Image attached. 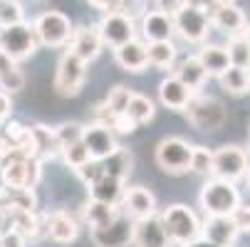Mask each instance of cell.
<instances>
[{"instance_id":"1","label":"cell","mask_w":250,"mask_h":247,"mask_svg":"<svg viewBox=\"0 0 250 247\" xmlns=\"http://www.w3.org/2000/svg\"><path fill=\"white\" fill-rule=\"evenodd\" d=\"M166 232H168V240L178 247H186L196 240H201V230H203V220L198 218V213L186 205V203H173L168 208H164L159 213Z\"/></svg>"},{"instance_id":"2","label":"cell","mask_w":250,"mask_h":247,"mask_svg":"<svg viewBox=\"0 0 250 247\" xmlns=\"http://www.w3.org/2000/svg\"><path fill=\"white\" fill-rule=\"evenodd\" d=\"M240 203H243V195L238 186L218 181V178H206L198 193V205L203 208L206 218H230Z\"/></svg>"},{"instance_id":"3","label":"cell","mask_w":250,"mask_h":247,"mask_svg":"<svg viewBox=\"0 0 250 247\" xmlns=\"http://www.w3.org/2000/svg\"><path fill=\"white\" fill-rule=\"evenodd\" d=\"M42 178V161L10 153L0 161V181L10 190H35Z\"/></svg>"},{"instance_id":"4","label":"cell","mask_w":250,"mask_h":247,"mask_svg":"<svg viewBox=\"0 0 250 247\" xmlns=\"http://www.w3.org/2000/svg\"><path fill=\"white\" fill-rule=\"evenodd\" d=\"M184 114H186L188 124L201 133H216L228 121L226 104L218 96H210V94H193V99Z\"/></svg>"},{"instance_id":"5","label":"cell","mask_w":250,"mask_h":247,"mask_svg":"<svg viewBox=\"0 0 250 247\" xmlns=\"http://www.w3.org/2000/svg\"><path fill=\"white\" fill-rule=\"evenodd\" d=\"M171 20H173V35H178L188 45H206L208 32L213 30L206 8L198 3H184L181 10Z\"/></svg>"},{"instance_id":"6","label":"cell","mask_w":250,"mask_h":247,"mask_svg":"<svg viewBox=\"0 0 250 247\" xmlns=\"http://www.w3.org/2000/svg\"><path fill=\"white\" fill-rule=\"evenodd\" d=\"M35 27V35H38V42L42 47H50V50H57V47H64L72 40V32H75V25L64 13L60 10H45L35 18L32 22Z\"/></svg>"},{"instance_id":"7","label":"cell","mask_w":250,"mask_h":247,"mask_svg":"<svg viewBox=\"0 0 250 247\" xmlns=\"http://www.w3.org/2000/svg\"><path fill=\"white\" fill-rule=\"evenodd\" d=\"M250 171V158L248 151L238 144H223L221 149L213 151V173L210 178H218L226 183H238L243 181Z\"/></svg>"},{"instance_id":"8","label":"cell","mask_w":250,"mask_h":247,"mask_svg":"<svg viewBox=\"0 0 250 247\" xmlns=\"http://www.w3.org/2000/svg\"><path fill=\"white\" fill-rule=\"evenodd\" d=\"M191 153H193V144H188L181 136H168L164 141H159L156 146V166L168 173V175H184L191 171Z\"/></svg>"},{"instance_id":"9","label":"cell","mask_w":250,"mask_h":247,"mask_svg":"<svg viewBox=\"0 0 250 247\" xmlns=\"http://www.w3.org/2000/svg\"><path fill=\"white\" fill-rule=\"evenodd\" d=\"M40 42H38V35H35L32 22H18L13 27L0 30V52H5L13 62L27 59L38 52Z\"/></svg>"},{"instance_id":"10","label":"cell","mask_w":250,"mask_h":247,"mask_svg":"<svg viewBox=\"0 0 250 247\" xmlns=\"http://www.w3.org/2000/svg\"><path fill=\"white\" fill-rule=\"evenodd\" d=\"M203 8L208 13L210 27H216L223 35H228V40L230 38H238V35H243L248 30L245 10L238 3H230V0H218V3H208Z\"/></svg>"},{"instance_id":"11","label":"cell","mask_w":250,"mask_h":247,"mask_svg":"<svg viewBox=\"0 0 250 247\" xmlns=\"http://www.w3.org/2000/svg\"><path fill=\"white\" fill-rule=\"evenodd\" d=\"M87 79V64L75 57L69 50L62 52L57 62V75H55V89L60 96H77L82 92V84Z\"/></svg>"},{"instance_id":"12","label":"cell","mask_w":250,"mask_h":247,"mask_svg":"<svg viewBox=\"0 0 250 247\" xmlns=\"http://www.w3.org/2000/svg\"><path fill=\"white\" fill-rule=\"evenodd\" d=\"M97 30H99V35H102V42H104L106 47H112V50H119V47L134 42V40H136V32H139L136 20H131V18L122 15V13L104 15V18L99 20Z\"/></svg>"},{"instance_id":"13","label":"cell","mask_w":250,"mask_h":247,"mask_svg":"<svg viewBox=\"0 0 250 247\" xmlns=\"http://www.w3.org/2000/svg\"><path fill=\"white\" fill-rule=\"evenodd\" d=\"M134 228H136V223L129 215L119 213V218L112 225H106L102 230H89V235H92L94 247H131V242H134Z\"/></svg>"},{"instance_id":"14","label":"cell","mask_w":250,"mask_h":247,"mask_svg":"<svg viewBox=\"0 0 250 247\" xmlns=\"http://www.w3.org/2000/svg\"><path fill=\"white\" fill-rule=\"evenodd\" d=\"M82 144H84V149H87L92 161H104V158H109L119 149L117 133L109 131V129H104V126H99V124H87L84 126Z\"/></svg>"},{"instance_id":"15","label":"cell","mask_w":250,"mask_h":247,"mask_svg":"<svg viewBox=\"0 0 250 247\" xmlns=\"http://www.w3.org/2000/svg\"><path fill=\"white\" fill-rule=\"evenodd\" d=\"M122 213L129 215L134 223L144 220V218H151L159 213L156 208V195L151 193V188H144V186H134V188H126L124 193V200H122Z\"/></svg>"},{"instance_id":"16","label":"cell","mask_w":250,"mask_h":247,"mask_svg":"<svg viewBox=\"0 0 250 247\" xmlns=\"http://www.w3.org/2000/svg\"><path fill=\"white\" fill-rule=\"evenodd\" d=\"M104 42H102V35L97 30V25H80L72 32V40H69V52L75 57H80L84 64L94 62L102 52Z\"/></svg>"},{"instance_id":"17","label":"cell","mask_w":250,"mask_h":247,"mask_svg":"<svg viewBox=\"0 0 250 247\" xmlns=\"http://www.w3.org/2000/svg\"><path fill=\"white\" fill-rule=\"evenodd\" d=\"M45 232L57 245H69L80 237V223L69 210H55L45 218Z\"/></svg>"},{"instance_id":"18","label":"cell","mask_w":250,"mask_h":247,"mask_svg":"<svg viewBox=\"0 0 250 247\" xmlns=\"http://www.w3.org/2000/svg\"><path fill=\"white\" fill-rule=\"evenodd\" d=\"M139 30L144 35V42H171L173 40V20L161 10H146L139 20Z\"/></svg>"},{"instance_id":"19","label":"cell","mask_w":250,"mask_h":247,"mask_svg":"<svg viewBox=\"0 0 250 247\" xmlns=\"http://www.w3.org/2000/svg\"><path fill=\"white\" fill-rule=\"evenodd\" d=\"M131 247H173V242L168 240V232H166L159 213L136 223Z\"/></svg>"},{"instance_id":"20","label":"cell","mask_w":250,"mask_h":247,"mask_svg":"<svg viewBox=\"0 0 250 247\" xmlns=\"http://www.w3.org/2000/svg\"><path fill=\"white\" fill-rule=\"evenodd\" d=\"M114 59L124 72L141 75L149 69V55H146V42L144 40H134L119 50H114Z\"/></svg>"},{"instance_id":"21","label":"cell","mask_w":250,"mask_h":247,"mask_svg":"<svg viewBox=\"0 0 250 247\" xmlns=\"http://www.w3.org/2000/svg\"><path fill=\"white\" fill-rule=\"evenodd\" d=\"M193 99V92L188 87H184L173 75H168L166 79H161L159 84V101L171 112H186V107Z\"/></svg>"},{"instance_id":"22","label":"cell","mask_w":250,"mask_h":247,"mask_svg":"<svg viewBox=\"0 0 250 247\" xmlns=\"http://www.w3.org/2000/svg\"><path fill=\"white\" fill-rule=\"evenodd\" d=\"M238 230L233 225L230 218H206L203 220V230H201V237L216 247H233L235 240H238Z\"/></svg>"},{"instance_id":"23","label":"cell","mask_w":250,"mask_h":247,"mask_svg":"<svg viewBox=\"0 0 250 247\" xmlns=\"http://www.w3.org/2000/svg\"><path fill=\"white\" fill-rule=\"evenodd\" d=\"M87 190H89V200L119 208L122 200H124V193H126V183L119 181V178H112V175H102V178L97 183H92Z\"/></svg>"},{"instance_id":"24","label":"cell","mask_w":250,"mask_h":247,"mask_svg":"<svg viewBox=\"0 0 250 247\" xmlns=\"http://www.w3.org/2000/svg\"><path fill=\"white\" fill-rule=\"evenodd\" d=\"M173 77L181 82L184 87H188L193 94H201V89H203V84H206V79H208L206 69H203V64L198 62L196 55L184 57L181 62H178V64L173 67Z\"/></svg>"},{"instance_id":"25","label":"cell","mask_w":250,"mask_h":247,"mask_svg":"<svg viewBox=\"0 0 250 247\" xmlns=\"http://www.w3.org/2000/svg\"><path fill=\"white\" fill-rule=\"evenodd\" d=\"M119 213H122L119 208L104 205V203H97V200H87L82 205V220L89 230H102L106 225H112L119 218Z\"/></svg>"},{"instance_id":"26","label":"cell","mask_w":250,"mask_h":247,"mask_svg":"<svg viewBox=\"0 0 250 247\" xmlns=\"http://www.w3.org/2000/svg\"><path fill=\"white\" fill-rule=\"evenodd\" d=\"M196 57L203 64L208 77H221L223 72H228V69H230V59H228V52H226L223 45H208L206 42V45H201V50H198Z\"/></svg>"},{"instance_id":"27","label":"cell","mask_w":250,"mask_h":247,"mask_svg":"<svg viewBox=\"0 0 250 247\" xmlns=\"http://www.w3.org/2000/svg\"><path fill=\"white\" fill-rule=\"evenodd\" d=\"M25 89V75L18 62H13L5 52H0V92L13 96L15 92Z\"/></svg>"},{"instance_id":"28","label":"cell","mask_w":250,"mask_h":247,"mask_svg":"<svg viewBox=\"0 0 250 247\" xmlns=\"http://www.w3.org/2000/svg\"><path fill=\"white\" fill-rule=\"evenodd\" d=\"M32 131V138H35V153L38 158H52L60 153V141H57V133L52 126H45V124H32L30 126Z\"/></svg>"},{"instance_id":"29","label":"cell","mask_w":250,"mask_h":247,"mask_svg":"<svg viewBox=\"0 0 250 247\" xmlns=\"http://www.w3.org/2000/svg\"><path fill=\"white\" fill-rule=\"evenodd\" d=\"M102 166H104V175H112V178H119L126 183V178L131 175V168H134V153L119 146L109 158L102 161Z\"/></svg>"},{"instance_id":"30","label":"cell","mask_w":250,"mask_h":247,"mask_svg":"<svg viewBox=\"0 0 250 247\" xmlns=\"http://www.w3.org/2000/svg\"><path fill=\"white\" fill-rule=\"evenodd\" d=\"M146 55H149V67L168 72V69L176 67L178 47H176L173 40L171 42H154V45H146Z\"/></svg>"},{"instance_id":"31","label":"cell","mask_w":250,"mask_h":247,"mask_svg":"<svg viewBox=\"0 0 250 247\" xmlns=\"http://www.w3.org/2000/svg\"><path fill=\"white\" fill-rule=\"evenodd\" d=\"M8 220H10V228L18 230L25 240H35L45 232V223L40 220L38 210H35V213H15Z\"/></svg>"},{"instance_id":"32","label":"cell","mask_w":250,"mask_h":247,"mask_svg":"<svg viewBox=\"0 0 250 247\" xmlns=\"http://www.w3.org/2000/svg\"><path fill=\"white\" fill-rule=\"evenodd\" d=\"M223 92H228L230 96H245L250 92V72L248 69H238V67H230L228 72H223L218 77Z\"/></svg>"},{"instance_id":"33","label":"cell","mask_w":250,"mask_h":247,"mask_svg":"<svg viewBox=\"0 0 250 247\" xmlns=\"http://www.w3.org/2000/svg\"><path fill=\"white\" fill-rule=\"evenodd\" d=\"M154 114H156L154 99L146 96V94H136V92H134V96H131V101H129V109H126V116H129L136 126H141V124H149V121L154 119Z\"/></svg>"},{"instance_id":"34","label":"cell","mask_w":250,"mask_h":247,"mask_svg":"<svg viewBox=\"0 0 250 247\" xmlns=\"http://www.w3.org/2000/svg\"><path fill=\"white\" fill-rule=\"evenodd\" d=\"M226 52H228L230 67L248 69V72H250V45H248V40H245V32L238 35V38H230V40H228Z\"/></svg>"},{"instance_id":"35","label":"cell","mask_w":250,"mask_h":247,"mask_svg":"<svg viewBox=\"0 0 250 247\" xmlns=\"http://www.w3.org/2000/svg\"><path fill=\"white\" fill-rule=\"evenodd\" d=\"M131 96H134V92H131L129 87L117 84V87H112V89H109V94H106V99H104V107L109 109L112 114L122 116V114H126V109H129V101H131Z\"/></svg>"},{"instance_id":"36","label":"cell","mask_w":250,"mask_h":247,"mask_svg":"<svg viewBox=\"0 0 250 247\" xmlns=\"http://www.w3.org/2000/svg\"><path fill=\"white\" fill-rule=\"evenodd\" d=\"M55 133H57V141H60V151H62V149H67V146L82 144L84 124H80V121H64V124L55 126Z\"/></svg>"},{"instance_id":"37","label":"cell","mask_w":250,"mask_h":247,"mask_svg":"<svg viewBox=\"0 0 250 247\" xmlns=\"http://www.w3.org/2000/svg\"><path fill=\"white\" fill-rule=\"evenodd\" d=\"M25 22V8L18 0H0V30Z\"/></svg>"},{"instance_id":"38","label":"cell","mask_w":250,"mask_h":247,"mask_svg":"<svg viewBox=\"0 0 250 247\" xmlns=\"http://www.w3.org/2000/svg\"><path fill=\"white\" fill-rule=\"evenodd\" d=\"M191 173H198V175H203V178H210V173H213V149H208V146H193Z\"/></svg>"},{"instance_id":"39","label":"cell","mask_w":250,"mask_h":247,"mask_svg":"<svg viewBox=\"0 0 250 247\" xmlns=\"http://www.w3.org/2000/svg\"><path fill=\"white\" fill-rule=\"evenodd\" d=\"M60 156L64 158V163L72 168V171H80L84 163H89L92 158H89V153H87V149H84V144H75V146H67V149H62L60 151Z\"/></svg>"},{"instance_id":"40","label":"cell","mask_w":250,"mask_h":247,"mask_svg":"<svg viewBox=\"0 0 250 247\" xmlns=\"http://www.w3.org/2000/svg\"><path fill=\"white\" fill-rule=\"evenodd\" d=\"M77 173V178L89 188L92 183H97L102 175H104V166H102V161H89V163H84L80 171H75Z\"/></svg>"},{"instance_id":"41","label":"cell","mask_w":250,"mask_h":247,"mask_svg":"<svg viewBox=\"0 0 250 247\" xmlns=\"http://www.w3.org/2000/svg\"><path fill=\"white\" fill-rule=\"evenodd\" d=\"M230 220H233V225H235V230L243 235H250V205L248 203H240L238 208H235V213L230 215Z\"/></svg>"},{"instance_id":"42","label":"cell","mask_w":250,"mask_h":247,"mask_svg":"<svg viewBox=\"0 0 250 247\" xmlns=\"http://www.w3.org/2000/svg\"><path fill=\"white\" fill-rule=\"evenodd\" d=\"M0 247H27V240H25L18 230L5 228L3 235H0Z\"/></svg>"},{"instance_id":"43","label":"cell","mask_w":250,"mask_h":247,"mask_svg":"<svg viewBox=\"0 0 250 247\" xmlns=\"http://www.w3.org/2000/svg\"><path fill=\"white\" fill-rule=\"evenodd\" d=\"M139 126L126 116V114H122V116H114V121H112V131L114 133H134Z\"/></svg>"},{"instance_id":"44","label":"cell","mask_w":250,"mask_h":247,"mask_svg":"<svg viewBox=\"0 0 250 247\" xmlns=\"http://www.w3.org/2000/svg\"><path fill=\"white\" fill-rule=\"evenodd\" d=\"M13 114V96H8L5 92H0V124H5Z\"/></svg>"},{"instance_id":"45","label":"cell","mask_w":250,"mask_h":247,"mask_svg":"<svg viewBox=\"0 0 250 247\" xmlns=\"http://www.w3.org/2000/svg\"><path fill=\"white\" fill-rule=\"evenodd\" d=\"M186 247H216V245H210V242H206V240L201 237V240H196V242H191V245H186Z\"/></svg>"},{"instance_id":"46","label":"cell","mask_w":250,"mask_h":247,"mask_svg":"<svg viewBox=\"0 0 250 247\" xmlns=\"http://www.w3.org/2000/svg\"><path fill=\"white\" fill-rule=\"evenodd\" d=\"M5 220H8V218H5L3 213H0V235H3V230H5Z\"/></svg>"},{"instance_id":"47","label":"cell","mask_w":250,"mask_h":247,"mask_svg":"<svg viewBox=\"0 0 250 247\" xmlns=\"http://www.w3.org/2000/svg\"><path fill=\"white\" fill-rule=\"evenodd\" d=\"M245 40H248V45H250V25H248V30H245Z\"/></svg>"},{"instance_id":"48","label":"cell","mask_w":250,"mask_h":247,"mask_svg":"<svg viewBox=\"0 0 250 247\" xmlns=\"http://www.w3.org/2000/svg\"><path fill=\"white\" fill-rule=\"evenodd\" d=\"M245 181H248V190H250V171H248V175H245Z\"/></svg>"},{"instance_id":"49","label":"cell","mask_w":250,"mask_h":247,"mask_svg":"<svg viewBox=\"0 0 250 247\" xmlns=\"http://www.w3.org/2000/svg\"><path fill=\"white\" fill-rule=\"evenodd\" d=\"M245 151H248V158H250V141H248V149Z\"/></svg>"}]
</instances>
